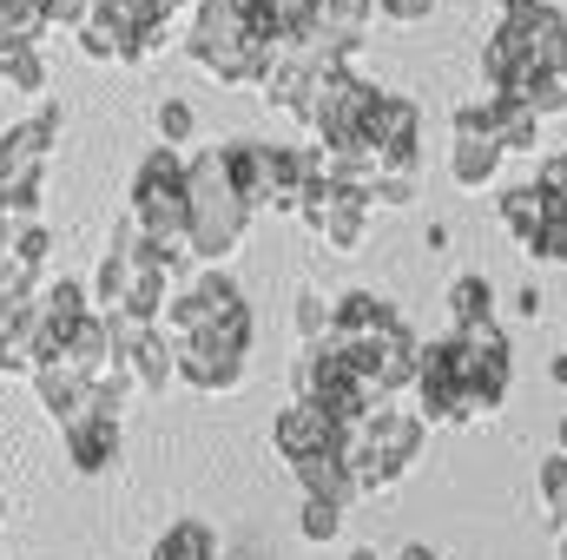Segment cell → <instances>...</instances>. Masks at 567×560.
Instances as JSON below:
<instances>
[{
    "mask_svg": "<svg viewBox=\"0 0 567 560\" xmlns=\"http://www.w3.org/2000/svg\"><path fill=\"white\" fill-rule=\"evenodd\" d=\"M271 448H278L284 462H310V455L343 448V428L323 416L317 403H290V409H278V422H271Z\"/></svg>",
    "mask_w": 567,
    "mask_h": 560,
    "instance_id": "30bf717a",
    "label": "cell"
},
{
    "mask_svg": "<svg viewBox=\"0 0 567 560\" xmlns=\"http://www.w3.org/2000/svg\"><path fill=\"white\" fill-rule=\"evenodd\" d=\"M290 475H297L303 501H337V508H357V481H350V468H343V448L310 455V462H290Z\"/></svg>",
    "mask_w": 567,
    "mask_h": 560,
    "instance_id": "2e32d148",
    "label": "cell"
},
{
    "mask_svg": "<svg viewBox=\"0 0 567 560\" xmlns=\"http://www.w3.org/2000/svg\"><path fill=\"white\" fill-rule=\"evenodd\" d=\"M0 521H7V495H0Z\"/></svg>",
    "mask_w": 567,
    "mask_h": 560,
    "instance_id": "60d3db41",
    "label": "cell"
},
{
    "mask_svg": "<svg viewBox=\"0 0 567 560\" xmlns=\"http://www.w3.org/2000/svg\"><path fill=\"white\" fill-rule=\"evenodd\" d=\"M60 442H66V462H73L80 475H106V468H120V455H126V442H120V416H106L100 403H93L86 416L66 422Z\"/></svg>",
    "mask_w": 567,
    "mask_h": 560,
    "instance_id": "9c48e42d",
    "label": "cell"
},
{
    "mask_svg": "<svg viewBox=\"0 0 567 560\" xmlns=\"http://www.w3.org/2000/svg\"><path fill=\"white\" fill-rule=\"evenodd\" d=\"M377 0H317V46L310 53H330V60H350L363 46V20H370Z\"/></svg>",
    "mask_w": 567,
    "mask_h": 560,
    "instance_id": "5bb4252c",
    "label": "cell"
},
{
    "mask_svg": "<svg viewBox=\"0 0 567 560\" xmlns=\"http://www.w3.org/2000/svg\"><path fill=\"white\" fill-rule=\"evenodd\" d=\"M93 13L133 33V46H140V66L152 60V53H165V27H172V13H165L158 0H93Z\"/></svg>",
    "mask_w": 567,
    "mask_h": 560,
    "instance_id": "9a60e30c",
    "label": "cell"
},
{
    "mask_svg": "<svg viewBox=\"0 0 567 560\" xmlns=\"http://www.w3.org/2000/svg\"><path fill=\"white\" fill-rule=\"evenodd\" d=\"M152 126H158V145H172V152L198 139V113H192V100H158Z\"/></svg>",
    "mask_w": 567,
    "mask_h": 560,
    "instance_id": "603a6c76",
    "label": "cell"
},
{
    "mask_svg": "<svg viewBox=\"0 0 567 560\" xmlns=\"http://www.w3.org/2000/svg\"><path fill=\"white\" fill-rule=\"evenodd\" d=\"M178 383L198 396H231L245 383V356H231L218 343H178Z\"/></svg>",
    "mask_w": 567,
    "mask_h": 560,
    "instance_id": "7c38bea8",
    "label": "cell"
},
{
    "mask_svg": "<svg viewBox=\"0 0 567 560\" xmlns=\"http://www.w3.org/2000/svg\"><path fill=\"white\" fill-rule=\"evenodd\" d=\"M350 560H377V548H357V554H350Z\"/></svg>",
    "mask_w": 567,
    "mask_h": 560,
    "instance_id": "f35d334b",
    "label": "cell"
},
{
    "mask_svg": "<svg viewBox=\"0 0 567 560\" xmlns=\"http://www.w3.org/2000/svg\"><path fill=\"white\" fill-rule=\"evenodd\" d=\"M152 560H218V528L198 521V515H185V521H172L152 541Z\"/></svg>",
    "mask_w": 567,
    "mask_h": 560,
    "instance_id": "ffe728a7",
    "label": "cell"
},
{
    "mask_svg": "<svg viewBox=\"0 0 567 560\" xmlns=\"http://www.w3.org/2000/svg\"><path fill=\"white\" fill-rule=\"evenodd\" d=\"M297 535H303V541H337V535H343V508H337V501H303Z\"/></svg>",
    "mask_w": 567,
    "mask_h": 560,
    "instance_id": "4316f807",
    "label": "cell"
},
{
    "mask_svg": "<svg viewBox=\"0 0 567 560\" xmlns=\"http://www.w3.org/2000/svg\"><path fill=\"white\" fill-rule=\"evenodd\" d=\"M396 560H442V554H435V548H423V541H416V548H403V554H396Z\"/></svg>",
    "mask_w": 567,
    "mask_h": 560,
    "instance_id": "e575fe53",
    "label": "cell"
},
{
    "mask_svg": "<svg viewBox=\"0 0 567 560\" xmlns=\"http://www.w3.org/2000/svg\"><path fill=\"white\" fill-rule=\"evenodd\" d=\"M535 185H542L548 198H567V152H542V165H535Z\"/></svg>",
    "mask_w": 567,
    "mask_h": 560,
    "instance_id": "4dcf8cb0",
    "label": "cell"
},
{
    "mask_svg": "<svg viewBox=\"0 0 567 560\" xmlns=\"http://www.w3.org/2000/svg\"><path fill=\"white\" fill-rule=\"evenodd\" d=\"M251 225H258V211L238 198V185L225 172V152L218 145L185 152V245H192V258L225 265L251 238Z\"/></svg>",
    "mask_w": 567,
    "mask_h": 560,
    "instance_id": "3957f363",
    "label": "cell"
},
{
    "mask_svg": "<svg viewBox=\"0 0 567 560\" xmlns=\"http://www.w3.org/2000/svg\"><path fill=\"white\" fill-rule=\"evenodd\" d=\"M60 126H66V113H60V100H47L33 120H20V126L0 133V191L27 185V178H47V158H53Z\"/></svg>",
    "mask_w": 567,
    "mask_h": 560,
    "instance_id": "ba28073f",
    "label": "cell"
},
{
    "mask_svg": "<svg viewBox=\"0 0 567 560\" xmlns=\"http://www.w3.org/2000/svg\"><path fill=\"white\" fill-rule=\"evenodd\" d=\"M495 218L508 225V238H515V245H528V238L548 225V191H542L535 178H528V185H508V191L495 198Z\"/></svg>",
    "mask_w": 567,
    "mask_h": 560,
    "instance_id": "d6986e66",
    "label": "cell"
},
{
    "mask_svg": "<svg viewBox=\"0 0 567 560\" xmlns=\"http://www.w3.org/2000/svg\"><path fill=\"white\" fill-rule=\"evenodd\" d=\"M120 363L133 370V383H140L145 396H165V390L178 383V343H172L165 330H140V336L126 343Z\"/></svg>",
    "mask_w": 567,
    "mask_h": 560,
    "instance_id": "4fadbf2b",
    "label": "cell"
},
{
    "mask_svg": "<svg viewBox=\"0 0 567 560\" xmlns=\"http://www.w3.org/2000/svg\"><path fill=\"white\" fill-rule=\"evenodd\" d=\"M515 310H522V317H542V290H535V283H528V290H515Z\"/></svg>",
    "mask_w": 567,
    "mask_h": 560,
    "instance_id": "836d02e7",
    "label": "cell"
},
{
    "mask_svg": "<svg viewBox=\"0 0 567 560\" xmlns=\"http://www.w3.org/2000/svg\"><path fill=\"white\" fill-rule=\"evenodd\" d=\"M0 376H7V330H0Z\"/></svg>",
    "mask_w": 567,
    "mask_h": 560,
    "instance_id": "8d00e7d4",
    "label": "cell"
},
{
    "mask_svg": "<svg viewBox=\"0 0 567 560\" xmlns=\"http://www.w3.org/2000/svg\"><path fill=\"white\" fill-rule=\"evenodd\" d=\"M86 20H93V0H53V27H73L80 33Z\"/></svg>",
    "mask_w": 567,
    "mask_h": 560,
    "instance_id": "d6a6232c",
    "label": "cell"
},
{
    "mask_svg": "<svg viewBox=\"0 0 567 560\" xmlns=\"http://www.w3.org/2000/svg\"><path fill=\"white\" fill-rule=\"evenodd\" d=\"M133 218L145 225L152 245H185V152L152 145L133 172Z\"/></svg>",
    "mask_w": 567,
    "mask_h": 560,
    "instance_id": "277c9868",
    "label": "cell"
},
{
    "mask_svg": "<svg viewBox=\"0 0 567 560\" xmlns=\"http://www.w3.org/2000/svg\"><path fill=\"white\" fill-rule=\"evenodd\" d=\"M27 383H33L40 409H47V416L60 422V428H66L73 416H86V409H93V396H100V383H93L86 370H73L66 356H60V363H40V370H33Z\"/></svg>",
    "mask_w": 567,
    "mask_h": 560,
    "instance_id": "8fae6325",
    "label": "cell"
},
{
    "mask_svg": "<svg viewBox=\"0 0 567 560\" xmlns=\"http://www.w3.org/2000/svg\"><path fill=\"white\" fill-rule=\"evenodd\" d=\"M535 488H542V508H548V521L567 528V455L555 448L542 468H535Z\"/></svg>",
    "mask_w": 567,
    "mask_h": 560,
    "instance_id": "cb8c5ba5",
    "label": "cell"
},
{
    "mask_svg": "<svg viewBox=\"0 0 567 560\" xmlns=\"http://www.w3.org/2000/svg\"><path fill=\"white\" fill-rule=\"evenodd\" d=\"M330 330H337V297L303 290V297H297V336H303V343H323Z\"/></svg>",
    "mask_w": 567,
    "mask_h": 560,
    "instance_id": "d4e9b609",
    "label": "cell"
},
{
    "mask_svg": "<svg viewBox=\"0 0 567 560\" xmlns=\"http://www.w3.org/2000/svg\"><path fill=\"white\" fill-rule=\"evenodd\" d=\"M330 251H363V238H370V198H357V191H343L337 178H323V185H310V198H303V211H297Z\"/></svg>",
    "mask_w": 567,
    "mask_h": 560,
    "instance_id": "52a82bcc",
    "label": "cell"
},
{
    "mask_svg": "<svg viewBox=\"0 0 567 560\" xmlns=\"http://www.w3.org/2000/svg\"><path fill=\"white\" fill-rule=\"evenodd\" d=\"M548 376H555V383L567 390V356H555V363H548Z\"/></svg>",
    "mask_w": 567,
    "mask_h": 560,
    "instance_id": "d590c367",
    "label": "cell"
},
{
    "mask_svg": "<svg viewBox=\"0 0 567 560\" xmlns=\"http://www.w3.org/2000/svg\"><path fill=\"white\" fill-rule=\"evenodd\" d=\"M47 251H53V238H47V225H20L13 231V258L33 271V278H47Z\"/></svg>",
    "mask_w": 567,
    "mask_h": 560,
    "instance_id": "83f0119b",
    "label": "cell"
},
{
    "mask_svg": "<svg viewBox=\"0 0 567 560\" xmlns=\"http://www.w3.org/2000/svg\"><path fill=\"white\" fill-rule=\"evenodd\" d=\"M555 560H567V528H561V548H555Z\"/></svg>",
    "mask_w": 567,
    "mask_h": 560,
    "instance_id": "ab89813d",
    "label": "cell"
},
{
    "mask_svg": "<svg viewBox=\"0 0 567 560\" xmlns=\"http://www.w3.org/2000/svg\"><path fill=\"white\" fill-rule=\"evenodd\" d=\"M377 13L396 20V27H423L429 13H435V0H377Z\"/></svg>",
    "mask_w": 567,
    "mask_h": 560,
    "instance_id": "1f68e13d",
    "label": "cell"
},
{
    "mask_svg": "<svg viewBox=\"0 0 567 560\" xmlns=\"http://www.w3.org/2000/svg\"><path fill=\"white\" fill-rule=\"evenodd\" d=\"M475 323H495V283L482 271H462L449 283V330H475Z\"/></svg>",
    "mask_w": 567,
    "mask_h": 560,
    "instance_id": "44dd1931",
    "label": "cell"
},
{
    "mask_svg": "<svg viewBox=\"0 0 567 560\" xmlns=\"http://www.w3.org/2000/svg\"><path fill=\"white\" fill-rule=\"evenodd\" d=\"M535 265H567V198H548V225L522 245Z\"/></svg>",
    "mask_w": 567,
    "mask_h": 560,
    "instance_id": "7402d4cb",
    "label": "cell"
},
{
    "mask_svg": "<svg viewBox=\"0 0 567 560\" xmlns=\"http://www.w3.org/2000/svg\"><path fill=\"white\" fill-rule=\"evenodd\" d=\"M66 363H73V370H86L93 383H100V376H106V370L120 363V343H113V323H106L100 310H93V317H86V323H80V330L66 336Z\"/></svg>",
    "mask_w": 567,
    "mask_h": 560,
    "instance_id": "ac0fdd59",
    "label": "cell"
},
{
    "mask_svg": "<svg viewBox=\"0 0 567 560\" xmlns=\"http://www.w3.org/2000/svg\"><path fill=\"white\" fill-rule=\"evenodd\" d=\"M370 205H390V211H403V205H416V178H396V172H377V191H370Z\"/></svg>",
    "mask_w": 567,
    "mask_h": 560,
    "instance_id": "f546056e",
    "label": "cell"
},
{
    "mask_svg": "<svg viewBox=\"0 0 567 560\" xmlns=\"http://www.w3.org/2000/svg\"><path fill=\"white\" fill-rule=\"evenodd\" d=\"M542 80H567V13L548 0L495 13V27L482 33V86L528 93Z\"/></svg>",
    "mask_w": 567,
    "mask_h": 560,
    "instance_id": "7a4b0ae2",
    "label": "cell"
},
{
    "mask_svg": "<svg viewBox=\"0 0 567 560\" xmlns=\"http://www.w3.org/2000/svg\"><path fill=\"white\" fill-rule=\"evenodd\" d=\"M284 33L271 0H198L185 53L198 73H212L218 86H265L271 60H278Z\"/></svg>",
    "mask_w": 567,
    "mask_h": 560,
    "instance_id": "6da1fadb",
    "label": "cell"
},
{
    "mask_svg": "<svg viewBox=\"0 0 567 560\" xmlns=\"http://www.w3.org/2000/svg\"><path fill=\"white\" fill-rule=\"evenodd\" d=\"M416 416H423L429 428H462V422H475V403H468V370H462L455 336H429V343H423V370H416Z\"/></svg>",
    "mask_w": 567,
    "mask_h": 560,
    "instance_id": "8992f818",
    "label": "cell"
},
{
    "mask_svg": "<svg viewBox=\"0 0 567 560\" xmlns=\"http://www.w3.org/2000/svg\"><path fill=\"white\" fill-rule=\"evenodd\" d=\"M158 7H165V13H178V7H192V0H158Z\"/></svg>",
    "mask_w": 567,
    "mask_h": 560,
    "instance_id": "74e56055",
    "label": "cell"
},
{
    "mask_svg": "<svg viewBox=\"0 0 567 560\" xmlns=\"http://www.w3.org/2000/svg\"><path fill=\"white\" fill-rule=\"evenodd\" d=\"M0 80H7L13 93H47V60H40V46L7 53V60H0Z\"/></svg>",
    "mask_w": 567,
    "mask_h": 560,
    "instance_id": "484cf974",
    "label": "cell"
},
{
    "mask_svg": "<svg viewBox=\"0 0 567 560\" xmlns=\"http://www.w3.org/2000/svg\"><path fill=\"white\" fill-rule=\"evenodd\" d=\"M502 165H508V152L495 139H449V178L462 191H488L502 178Z\"/></svg>",
    "mask_w": 567,
    "mask_h": 560,
    "instance_id": "e0dca14e",
    "label": "cell"
},
{
    "mask_svg": "<svg viewBox=\"0 0 567 560\" xmlns=\"http://www.w3.org/2000/svg\"><path fill=\"white\" fill-rule=\"evenodd\" d=\"M449 133H455V139H495L508 158H515V152H522V158L542 152V120H535L515 93H495V86H482V100H462V106L449 113Z\"/></svg>",
    "mask_w": 567,
    "mask_h": 560,
    "instance_id": "5b68a950",
    "label": "cell"
},
{
    "mask_svg": "<svg viewBox=\"0 0 567 560\" xmlns=\"http://www.w3.org/2000/svg\"><path fill=\"white\" fill-rule=\"evenodd\" d=\"M535 120H567V80H542V86H528V93H515Z\"/></svg>",
    "mask_w": 567,
    "mask_h": 560,
    "instance_id": "f1b7e54d",
    "label": "cell"
}]
</instances>
